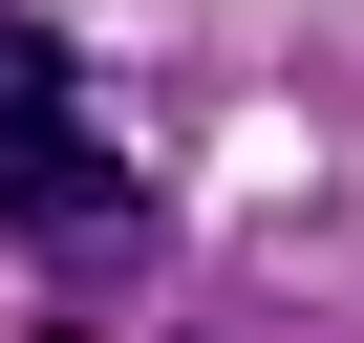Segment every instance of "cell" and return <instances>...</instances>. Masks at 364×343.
I'll use <instances>...</instances> for the list:
<instances>
[{"mask_svg":"<svg viewBox=\"0 0 364 343\" xmlns=\"http://www.w3.org/2000/svg\"><path fill=\"white\" fill-rule=\"evenodd\" d=\"M0 236H22L43 279H129L150 258V172L86 129V65L43 22H0Z\"/></svg>","mask_w":364,"mask_h":343,"instance_id":"6da1fadb","label":"cell"}]
</instances>
